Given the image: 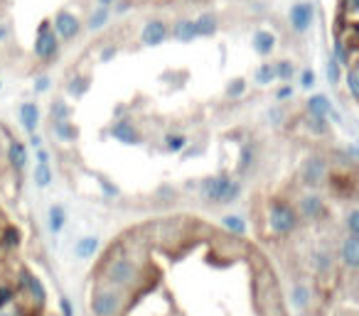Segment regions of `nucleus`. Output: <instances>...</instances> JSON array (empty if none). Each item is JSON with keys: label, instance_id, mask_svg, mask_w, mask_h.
<instances>
[{"label": "nucleus", "instance_id": "obj_1", "mask_svg": "<svg viewBox=\"0 0 359 316\" xmlns=\"http://www.w3.org/2000/svg\"><path fill=\"white\" fill-rule=\"evenodd\" d=\"M202 194L212 203H229L239 196V184L231 182L229 177H215L207 179L205 187H202Z\"/></svg>", "mask_w": 359, "mask_h": 316}, {"label": "nucleus", "instance_id": "obj_2", "mask_svg": "<svg viewBox=\"0 0 359 316\" xmlns=\"http://www.w3.org/2000/svg\"><path fill=\"white\" fill-rule=\"evenodd\" d=\"M60 52V37L55 35V30H52V22L45 20L40 25V30H37V40H35V55L40 57V59H52V57Z\"/></svg>", "mask_w": 359, "mask_h": 316}, {"label": "nucleus", "instance_id": "obj_3", "mask_svg": "<svg viewBox=\"0 0 359 316\" xmlns=\"http://www.w3.org/2000/svg\"><path fill=\"white\" fill-rule=\"evenodd\" d=\"M52 30H55V35L60 37V40L69 42V40H74V37L81 32V20L74 15V13L60 10L55 15V20H52Z\"/></svg>", "mask_w": 359, "mask_h": 316}, {"label": "nucleus", "instance_id": "obj_4", "mask_svg": "<svg viewBox=\"0 0 359 316\" xmlns=\"http://www.w3.org/2000/svg\"><path fill=\"white\" fill-rule=\"evenodd\" d=\"M269 221L276 233H290L295 226H298V216H295L293 208H290L288 203H273V206H271V213H269Z\"/></svg>", "mask_w": 359, "mask_h": 316}, {"label": "nucleus", "instance_id": "obj_5", "mask_svg": "<svg viewBox=\"0 0 359 316\" xmlns=\"http://www.w3.org/2000/svg\"><path fill=\"white\" fill-rule=\"evenodd\" d=\"M288 17H290V27H293L295 32H308L310 25H313V20H315L313 3H308V0H303V3H295V6L290 8Z\"/></svg>", "mask_w": 359, "mask_h": 316}, {"label": "nucleus", "instance_id": "obj_6", "mask_svg": "<svg viewBox=\"0 0 359 316\" xmlns=\"http://www.w3.org/2000/svg\"><path fill=\"white\" fill-rule=\"evenodd\" d=\"M106 277H109V282H114V285H130V282L135 280L133 260H126V257H121V260H114L109 265V272H106Z\"/></svg>", "mask_w": 359, "mask_h": 316}, {"label": "nucleus", "instance_id": "obj_7", "mask_svg": "<svg viewBox=\"0 0 359 316\" xmlns=\"http://www.w3.org/2000/svg\"><path fill=\"white\" fill-rule=\"evenodd\" d=\"M168 40V25L163 20H150L140 30V45L145 47H158Z\"/></svg>", "mask_w": 359, "mask_h": 316}, {"label": "nucleus", "instance_id": "obj_8", "mask_svg": "<svg viewBox=\"0 0 359 316\" xmlns=\"http://www.w3.org/2000/svg\"><path fill=\"white\" fill-rule=\"evenodd\" d=\"M327 177V164H325L323 157H310L308 162L303 164V182L308 187H320Z\"/></svg>", "mask_w": 359, "mask_h": 316}, {"label": "nucleus", "instance_id": "obj_9", "mask_svg": "<svg viewBox=\"0 0 359 316\" xmlns=\"http://www.w3.org/2000/svg\"><path fill=\"white\" fill-rule=\"evenodd\" d=\"M91 311L94 316H114L118 311V296L111 292H99L91 301Z\"/></svg>", "mask_w": 359, "mask_h": 316}, {"label": "nucleus", "instance_id": "obj_10", "mask_svg": "<svg viewBox=\"0 0 359 316\" xmlns=\"http://www.w3.org/2000/svg\"><path fill=\"white\" fill-rule=\"evenodd\" d=\"M111 135H114L118 143H123V145H138L140 143V135H138V130L133 128L130 123H116L114 128H111Z\"/></svg>", "mask_w": 359, "mask_h": 316}, {"label": "nucleus", "instance_id": "obj_11", "mask_svg": "<svg viewBox=\"0 0 359 316\" xmlns=\"http://www.w3.org/2000/svg\"><path fill=\"white\" fill-rule=\"evenodd\" d=\"M251 45H254V50L259 52L261 57L271 55V52L276 50V37H273V32H269V30H256L254 32V40H251Z\"/></svg>", "mask_w": 359, "mask_h": 316}, {"label": "nucleus", "instance_id": "obj_12", "mask_svg": "<svg viewBox=\"0 0 359 316\" xmlns=\"http://www.w3.org/2000/svg\"><path fill=\"white\" fill-rule=\"evenodd\" d=\"M195 30H197V37H212L219 30V20H217V15H212V13H202L195 20Z\"/></svg>", "mask_w": 359, "mask_h": 316}, {"label": "nucleus", "instance_id": "obj_13", "mask_svg": "<svg viewBox=\"0 0 359 316\" xmlns=\"http://www.w3.org/2000/svg\"><path fill=\"white\" fill-rule=\"evenodd\" d=\"M172 37L177 42H182V45H187V42L197 40V30H195V20H177L172 27Z\"/></svg>", "mask_w": 359, "mask_h": 316}, {"label": "nucleus", "instance_id": "obj_14", "mask_svg": "<svg viewBox=\"0 0 359 316\" xmlns=\"http://www.w3.org/2000/svg\"><path fill=\"white\" fill-rule=\"evenodd\" d=\"M342 260L347 267H359V238L349 236L342 243Z\"/></svg>", "mask_w": 359, "mask_h": 316}, {"label": "nucleus", "instance_id": "obj_15", "mask_svg": "<svg viewBox=\"0 0 359 316\" xmlns=\"http://www.w3.org/2000/svg\"><path fill=\"white\" fill-rule=\"evenodd\" d=\"M308 110L313 113V118H325V115L332 110V103H330L327 96L315 94V96H310V101H308Z\"/></svg>", "mask_w": 359, "mask_h": 316}, {"label": "nucleus", "instance_id": "obj_16", "mask_svg": "<svg viewBox=\"0 0 359 316\" xmlns=\"http://www.w3.org/2000/svg\"><path fill=\"white\" fill-rule=\"evenodd\" d=\"M20 120H22V125H25V128L30 130V133H35L37 123H40V108H37L35 103H22Z\"/></svg>", "mask_w": 359, "mask_h": 316}, {"label": "nucleus", "instance_id": "obj_17", "mask_svg": "<svg viewBox=\"0 0 359 316\" xmlns=\"http://www.w3.org/2000/svg\"><path fill=\"white\" fill-rule=\"evenodd\" d=\"M8 157H11V162H13V167H15V169H25V164H27L25 145L18 143V140H13L11 148H8Z\"/></svg>", "mask_w": 359, "mask_h": 316}, {"label": "nucleus", "instance_id": "obj_18", "mask_svg": "<svg viewBox=\"0 0 359 316\" xmlns=\"http://www.w3.org/2000/svg\"><path fill=\"white\" fill-rule=\"evenodd\" d=\"M99 250V238H94V236H89V238H81L79 243H76V247H74V255L76 257H91L94 252Z\"/></svg>", "mask_w": 359, "mask_h": 316}, {"label": "nucleus", "instance_id": "obj_19", "mask_svg": "<svg viewBox=\"0 0 359 316\" xmlns=\"http://www.w3.org/2000/svg\"><path fill=\"white\" fill-rule=\"evenodd\" d=\"M300 211H303L305 218H318L320 213H323V201H320V196H305L303 201H300Z\"/></svg>", "mask_w": 359, "mask_h": 316}, {"label": "nucleus", "instance_id": "obj_20", "mask_svg": "<svg viewBox=\"0 0 359 316\" xmlns=\"http://www.w3.org/2000/svg\"><path fill=\"white\" fill-rule=\"evenodd\" d=\"M22 282H25V285L30 287L32 296H35L37 301H45V299H47V292H45V287H42V282L37 280L35 275H30V272H22Z\"/></svg>", "mask_w": 359, "mask_h": 316}, {"label": "nucleus", "instance_id": "obj_21", "mask_svg": "<svg viewBox=\"0 0 359 316\" xmlns=\"http://www.w3.org/2000/svg\"><path fill=\"white\" fill-rule=\"evenodd\" d=\"M65 221H67V213L62 206H52L50 208V231L52 233H60L65 228Z\"/></svg>", "mask_w": 359, "mask_h": 316}, {"label": "nucleus", "instance_id": "obj_22", "mask_svg": "<svg viewBox=\"0 0 359 316\" xmlns=\"http://www.w3.org/2000/svg\"><path fill=\"white\" fill-rule=\"evenodd\" d=\"M109 15H111V13H109V8H96V10L94 13H91V17H89V30H101V27H104L106 25V22H109Z\"/></svg>", "mask_w": 359, "mask_h": 316}, {"label": "nucleus", "instance_id": "obj_23", "mask_svg": "<svg viewBox=\"0 0 359 316\" xmlns=\"http://www.w3.org/2000/svg\"><path fill=\"white\" fill-rule=\"evenodd\" d=\"M52 182V172H50V164L47 162H40L35 169V184L37 187H47Z\"/></svg>", "mask_w": 359, "mask_h": 316}, {"label": "nucleus", "instance_id": "obj_24", "mask_svg": "<svg viewBox=\"0 0 359 316\" xmlns=\"http://www.w3.org/2000/svg\"><path fill=\"white\" fill-rule=\"evenodd\" d=\"M347 89L352 94V99H359V71L357 66H349L347 69Z\"/></svg>", "mask_w": 359, "mask_h": 316}, {"label": "nucleus", "instance_id": "obj_25", "mask_svg": "<svg viewBox=\"0 0 359 316\" xmlns=\"http://www.w3.org/2000/svg\"><path fill=\"white\" fill-rule=\"evenodd\" d=\"M185 145H187L185 135H168V138H165V148H168L170 152H180V150H185Z\"/></svg>", "mask_w": 359, "mask_h": 316}, {"label": "nucleus", "instance_id": "obj_26", "mask_svg": "<svg viewBox=\"0 0 359 316\" xmlns=\"http://www.w3.org/2000/svg\"><path fill=\"white\" fill-rule=\"evenodd\" d=\"M290 299H293V304H295V306H305V304H308V299H310L308 287L295 285V287H293V292H290Z\"/></svg>", "mask_w": 359, "mask_h": 316}, {"label": "nucleus", "instance_id": "obj_27", "mask_svg": "<svg viewBox=\"0 0 359 316\" xmlns=\"http://www.w3.org/2000/svg\"><path fill=\"white\" fill-rule=\"evenodd\" d=\"M273 79H276L273 64H261L259 69H256V81H259V84H271Z\"/></svg>", "mask_w": 359, "mask_h": 316}, {"label": "nucleus", "instance_id": "obj_28", "mask_svg": "<svg viewBox=\"0 0 359 316\" xmlns=\"http://www.w3.org/2000/svg\"><path fill=\"white\" fill-rule=\"evenodd\" d=\"M222 223H224V228H229L231 233H244L246 231V223L241 216H224L222 218Z\"/></svg>", "mask_w": 359, "mask_h": 316}, {"label": "nucleus", "instance_id": "obj_29", "mask_svg": "<svg viewBox=\"0 0 359 316\" xmlns=\"http://www.w3.org/2000/svg\"><path fill=\"white\" fill-rule=\"evenodd\" d=\"M254 155H256V148L254 145H244V150H241V162H239V169L241 172H246V169L254 164Z\"/></svg>", "mask_w": 359, "mask_h": 316}, {"label": "nucleus", "instance_id": "obj_30", "mask_svg": "<svg viewBox=\"0 0 359 316\" xmlns=\"http://www.w3.org/2000/svg\"><path fill=\"white\" fill-rule=\"evenodd\" d=\"M273 71H276V79L288 81L290 76H293V64H290V62H278V64L273 66Z\"/></svg>", "mask_w": 359, "mask_h": 316}, {"label": "nucleus", "instance_id": "obj_31", "mask_svg": "<svg viewBox=\"0 0 359 316\" xmlns=\"http://www.w3.org/2000/svg\"><path fill=\"white\" fill-rule=\"evenodd\" d=\"M244 91H246L244 79H234L229 86H226V96H229V99H236V96H241Z\"/></svg>", "mask_w": 359, "mask_h": 316}, {"label": "nucleus", "instance_id": "obj_32", "mask_svg": "<svg viewBox=\"0 0 359 316\" xmlns=\"http://www.w3.org/2000/svg\"><path fill=\"white\" fill-rule=\"evenodd\" d=\"M347 228H349V236H359V211L352 208L347 216Z\"/></svg>", "mask_w": 359, "mask_h": 316}, {"label": "nucleus", "instance_id": "obj_33", "mask_svg": "<svg viewBox=\"0 0 359 316\" xmlns=\"http://www.w3.org/2000/svg\"><path fill=\"white\" fill-rule=\"evenodd\" d=\"M57 135H60V138H67V140H74L76 138V130L69 128L65 120H57Z\"/></svg>", "mask_w": 359, "mask_h": 316}, {"label": "nucleus", "instance_id": "obj_34", "mask_svg": "<svg viewBox=\"0 0 359 316\" xmlns=\"http://www.w3.org/2000/svg\"><path fill=\"white\" fill-rule=\"evenodd\" d=\"M327 79H330V84H337L339 81V64L332 57H330V62H327Z\"/></svg>", "mask_w": 359, "mask_h": 316}, {"label": "nucleus", "instance_id": "obj_35", "mask_svg": "<svg viewBox=\"0 0 359 316\" xmlns=\"http://www.w3.org/2000/svg\"><path fill=\"white\" fill-rule=\"evenodd\" d=\"M84 91H86V81L81 79V76L72 79V84H69V94H72V96H81Z\"/></svg>", "mask_w": 359, "mask_h": 316}, {"label": "nucleus", "instance_id": "obj_36", "mask_svg": "<svg viewBox=\"0 0 359 316\" xmlns=\"http://www.w3.org/2000/svg\"><path fill=\"white\" fill-rule=\"evenodd\" d=\"M52 115H55V120H65L67 115H69V108L57 101V103H52Z\"/></svg>", "mask_w": 359, "mask_h": 316}, {"label": "nucleus", "instance_id": "obj_37", "mask_svg": "<svg viewBox=\"0 0 359 316\" xmlns=\"http://www.w3.org/2000/svg\"><path fill=\"white\" fill-rule=\"evenodd\" d=\"M300 86H303V89H313L315 86V74L310 69H305L303 74H300Z\"/></svg>", "mask_w": 359, "mask_h": 316}, {"label": "nucleus", "instance_id": "obj_38", "mask_svg": "<svg viewBox=\"0 0 359 316\" xmlns=\"http://www.w3.org/2000/svg\"><path fill=\"white\" fill-rule=\"evenodd\" d=\"M6 243H8V245H18V243H20V233H18L15 228H8V231H6Z\"/></svg>", "mask_w": 359, "mask_h": 316}, {"label": "nucleus", "instance_id": "obj_39", "mask_svg": "<svg viewBox=\"0 0 359 316\" xmlns=\"http://www.w3.org/2000/svg\"><path fill=\"white\" fill-rule=\"evenodd\" d=\"M47 89H50V79H47V76H37L35 91H47Z\"/></svg>", "mask_w": 359, "mask_h": 316}, {"label": "nucleus", "instance_id": "obj_40", "mask_svg": "<svg viewBox=\"0 0 359 316\" xmlns=\"http://www.w3.org/2000/svg\"><path fill=\"white\" fill-rule=\"evenodd\" d=\"M62 314H65V316H74V309H72V301L69 299H67V296H65V299H62Z\"/></svg>", "mask_w": 359, "mask_h": 316}, {"label": "nucleus", "instance_id": "obj_41", "mask_svg": "<svg viewBox=\"0 0 359 316\" xmlns=\"http://www.w3.org/2000/svg\"><path fill=\"white\" fill-rule=\"evenodd\" d=\"M325 128H327V125H325V118H313V130H315V133H325Z\"/></svg>", "mask_w": 359, "mask_h": 316}, {"label": "nucleus", "instance_id": "obj_42", "mask_svg": "<svg viewBox=\"0 0 359 316\" xmlns=\"http://www.w3.org/2000/svg\"><path fill=\"white\" fill-rule=\"evenodd\" d=\"M116 57V50L114 47H106L104 52H101V62H109V59H114Z\"/></svg>", "mask_w": 359, "mask_h": 316}, {"label": "nucleus", "instance_id": "obj_43", "mask_svg": "<svg viewBox=\"0 0 359 316\" xmlns=\"http://www.w3.org/2000/svg\"><path fill=\"white\" fill-rule=\"evenodd\" d=\"M357 10H359V0H347V13H349V15H354Z\"/></svg>", "mask_w": 359, "mask_h": 316}, {"label": "nucleus", "instance_id": "obj_44", "mask_svg": "<svg viewBox=\"0 0 359 316\" xmlns=\"http://www.w3.org/2000/svg\"><path fill=\"white\" fill-rule=\"evenodd\" d=\"M8 299H11V289H6V287H3V289H0V306L6 304Z\"/></svg>", "mask_w": 359, "mask_h": 316}, {"label": "nucleus", "instance_id": "obj_45", "mask_svg": "<svg viewBox=\"0 0 359 316\" xmlns=\"http://www.w3.org/2000/svg\"><path fill=\"white\" fill-rule=\"evenodd\" d=\"M290 94H293V91H290V89H288V86H285V89H280V91H278V94H276V99H278V101H280V99H288V96H290Z\"/></svg>", "mask_w": 359, "mask_h": 316}, {"label": "nucleus", "instance_id": "obj_46", "mask_svg": "<svg viewBox=\"0 0 359 316\" xmlns=\"http://www.w3.org/2000/svg\"><path fill=\"white\" fill-rule=\"evenodd\" d=\"M6 37H8V27L0 22V42H6Z\"/></svg>", "mask_w": 359, "mask_h": 316}, {"label": "nucleus", "instance_id": "obj_47", "mask_svg": "<svg viewBox=\"0 0 359 316\" xmlns=\"http://www.w3.org/2000/svg\"><path fill=\"white\" fill-rule=\"evenodd\" d=\"M37 159H40V162H47V159H50V157H47V152H45V150H40V148H37Z\"/></svg>", "mask_w": 359, "mask_h": 316}, {"label": "nucleus", "instance_id": "obj_48", "mask_svg": "<svg viewBox=\"0 0 359 316\" xmlns=\"http://www.w3.org/2000/svg\"><path fill=\"white\" fill-rule=\"evenodd\" d=\"M96 3H99L101 8H109V6H114L116 0H96Z\"/></svg>", "mask_w": 359, "mask_h": 316}, {"label": "nucleus", "instance_id": "obj_49", "mask_svg": "<svg viewBox=\"0 0 359 316\" xmlns=\"http://www.w3.org/2000/svg\"><path fill=\"white\" fill-rule=\"evenodd\" d=\"M104 189H106L109 194H116V187H111V184H106V182H104Z\"/></svg>", "mask_w": 359, "mask_h": 316}, {"label": "nucleus", "instance_id": "obj_50", "mask_svg": "<svg viewBox=\"0 0 359 316\" xmlns=\"http://www.w3.org/2000/svg\"><path fill=\"white\" fill-rule=\"evenodd\" d=\"M0 316H15V314H0Z\"/></svg>", "mask_w": 359, "mask_h": 316}]
</instances>
